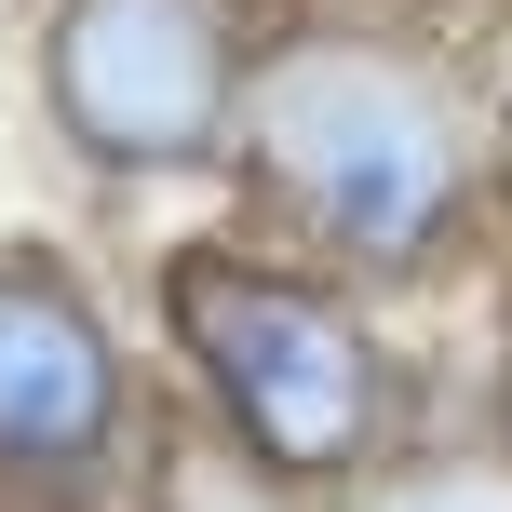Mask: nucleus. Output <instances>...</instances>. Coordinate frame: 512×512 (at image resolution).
I'll return each instance as SVG.
<instances>
[{"mask_svg": "<svg viewBox=\"0 0 512 512\" xmlns=\"http://www.w3.org/2000/svg\"><path fill=\"white\" fill-rule=\"evenodd\" d=\"M41 108L95 176H203L243 135V41L216 0H54Z\"/></svg>", "mask_w": 512, "mask_h": 512, "instance_id": "obj_3", "label": "nucleus"}, {"mask_svg": "<svg viewBox=\"0 0 512 512\" xmlns=\"http://www.w3.org/2000/svg\"><path fill=\"white\" fill-rule=\"evenodd\" d=\"M243 176L297 216L337 270H432L472 216V122L459 81L364 14H310L243 54Z\"/></svg>", "mask_w": 512, "mask_h": 512, "instance_id": "obj_1", "label": "nucleus"}, {"mask_svg": "<svg viewBox=\"0 0 512 512\" xmlns=\"http://www.w3.org/2000/svg\"><path fill=\"white\" fill-rule=\"evenodd\" d=\"M162 337H176L203 418L270 459L283 486H364L391 459V351L337 283L283 270L243 243H189L162 256Z\"/></svg>", "mask_w": 512, "mask_h": 512, "instance_id": "obj_2", "label": "nucleus"}, {"mask_svg": "<svg viewBox=\"0 0 512 512\" xmlns=\"http://www.w3.org/2000/svg\"><path fill=\"white\" fill-rule=\"evenodd\" d=\"M135 512H324V486H283L216 418H176V432L135 445Z\"/></svg>", "mask_w": 512, "mask_h": 512, "instance_id": "obj_5", "label": "nucleus"}, {"mask_svg": "<svg viewBox=\"0 0 512 512\" xmlns=\"http://www.w3.org/2000/svg\"><path fill=\"white\" fill-rule=\"evenodd\" d=\"M337 512H512V445H405L337 486Z\"/></svg>", "mask_w": 512, "mask_h": 512, "instance_id": "obj_6", "label": "nucleus"}, {"mask_svg": "<svg viewBox=\"0 0 512 512\" xmlns=\"http://www.w3.org/2000/svg\"><path fill=\"white\" fill-rule=\"evenodd\" d=\"M135 472V364L108 297L41 243H0V499H95Z\"/></svg>", "mask_w": 512, "mask_h": 512, "instance_id": "obj_4", "label": "nucleus"}]
</instances>
